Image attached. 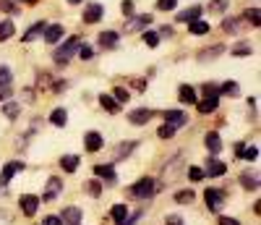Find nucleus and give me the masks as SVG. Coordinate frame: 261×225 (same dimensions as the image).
<instances>
[{
	"instance_id": "nucleus-1",
	"label": "nucleus",
	"mask_w": 261,
	"mask_h": 225,
	"mask_svg": "<svg viewBox=\"0 0 261 225\" xmlns=\"http://www.w3.org/2000/svg\"><path fill=\"white\" fill-rule=\"evenodd\" d=\"M162 186L159 183H154L152 178H141V181H136L133 186L128 189V194L130 197H136V199H147V197H152V194H157Z\"/></svg>"
},
{
	"instance_id": "nucleus-2",
	"label": "nucleus",
	"mask_w": 261,
	"mask_h": 225,
	"mask_svg": "<svg viewBox=\"0 0 261 225\" xmlns=\"http://www.w3.org/2000/svg\"><path fill=\"white\" fill-rule=\"evenodd\" d=\"M76 50H79V37H71V40H65V45L55 52V61L58 63H68V58H71Z\"/></svg>"
},
{
	"instance_id": "nucleus-3",
	"label": "nucleus",
	"mask_w": 261,
	"mask_h": 225,
	"mask_svg": "<svg viewBox=\"0 0 261 225\" xmlns=\"http://www.w3.org/2000/svg\"><path fill=\"white\" fill-rule=\"evenodd\" d=\"M204 199H206V207L209 209H222L227 197H225V191H219V189H206Z\"/></svg>"
},
{
	"instance_id": "nucleus-4",
	"label": "nucleus",
	"mask_w": 261,
	"mask_h": 225,
	"mask_svg": "<svg viewBox=\"0 0 261 225\" xmlns=\"http://www.w3.org/2000/svg\"><path fill=\"white\" fill-rule=\"evenodd\" d=\"M60 191H63V181H60L58 176H52L50 181H47V189H44L42 199H44V202H52V199H55V197H58Z\"/></svg>"
},
{
	"instance_id": "nucleus-5",
	"label": "nucleus",
	"mask_w": 261,
	"mask_h": 225,
	"mask_svg": "<svg viewBox=\"0 0 261 225\" xmlns=\"http://www.w3.org/2000/svg\"><path fill=\"white\" fill-rule=\"evenodd\" d=\"M152 115H154V112H152L149 108H139V110H133V112L128 115V121L133 123V126H144V123L152 121Z\"/></svg>"
},
{
	"instance_id": "nucleus-6",
	"label": "nucleus",
	"mask_w": 261,
	"mask_h": 225,
	"mask_svg": "<svg viewBox=\"0 0 261 225\" xmlns=\"http://www.w3.org/2000/svg\"><path fill=\"white\" fill-rule=\"evenodd\" d=\"M152 24V16L144 13V16H130V21L126 24V32H139V29H147Z\"/></svg>"
},
{
	"instance_id": "nucleus-7",
	"label": "nucleus",
	"mask_w": 261,
	"mask_h": 225,
	"mask_svg": "<svg viewBox=\"0 0 261 225\" xmlns=\"http://www.w3.org/2000/svg\"><path fill=\"white\" fill-rule=\"evenodd\" d=\"M37 207H40V197H34V194H26V197H21V209H24L26 217H34Z\"/></svg>"
},
{
	"instance_id": "nucleus-8",
	"label": "nucleus",
	"mask_w": 261,
	"mask_h": 225,
	"mask_svg": "<svg viewBox=\"0 0 261 225\" xmlns=\"http://www.w3.org/2000/svg\"><path fill=\"white\" fill-rule=\"evenodd\" d=\"M21 170H24V162H8L3 168V176H0V183L3 186H8L11 183V178L16 176V173H21Z\"/></svg>"
},
{
	"instance_id": "nucleus-9",
	"label": "nucleus",
	"mask_w": 261,
	"mask_h": 225,
	"mask_svg": "<svg viewBox=\"0 0 261 225\" xmlns=\"http://www.w3.org/2000/svg\"><path fill=\"white\" fill-rule=\"evenodd\" d=\"M222 29H225L227 34H240L243 29H245V21H243V19H235V16H230V19H225V21H222Z\"/></svg>"
},
{
	"instance_id": "nucleus-10",
	"label": "nucleus",
	"mask_w": 261,
	"mask_h": 225,
	"mask_svg": "<svg viewBox=\"0 0 261 225\" xmlns=\"http://www.w3.org/2000/svg\"><path fill=\"white\" fill-rule=\"evenodd\" d=\"M102 13H105V8L99 3H91L87 11H84V21H87V24H97L99 19H102Z\"/></svg>"
},
{
	"instance_id": "nucleus-11",
	"label": "nucleus",
	"mask_w": 261,
	"mask_h": 225,
	"mask_svg": "<svg viewBox=\"0 0 261 225\" xmlns=\"http://www.w3.org/2000/svg\"><path fill=\"white\" fill-rule=\"evenodd\" d=\"M225 52V45H214V47H206L204 52H198V63H209L214 58H219Z\"/></svg>"
},
{
	"instance_id": "nucleus-12",
	"label": "nucleus",
	"mask_w": 261,
	"mask_h": 225,
	"mask_svg": "<svg viewBox=\"0 0 261 225\" xmlns=\"http://www.w3.org/2000/svg\"><path fill=\"white\" fill-rule=\"evenodd\" d=\"M60 220H63L65 225H79L81 223V209L79 207H65L63 215H60Z\"/></svg>"
},
{
	"instance_id": "nucleus-13",
	"label": "nucleus",
	"mask_w": 261,
	"mask_h": 225,
	"mask_svg": "<svg viewBox=\"0 0 261 225\" xmlns=\"http://www.w3.org/2000/svg\"><path fill=\"white\" fill-rule=\"evenodd\" d=\"M186 121H188V115H186V112H180V110H167V112H165V123L175 126V129H178V126H183Z\"/></svg>"
},
{
	"instance_id": "nucleus-14",
	"label": "nucleus",
	"mask_w": 261,
	"mask_h": 225,
	"mask_svg": "<svg viewBox=\"0 0 261 225\" xmlns=\"http://www.w3.org/2000/svg\"><path fill=\"white\" fill-rule=\"evenodd\" d=\"M94 173H97L99 181H105V183H112L115 181V168H112V165H97Z\"/></svg>"
},
{
	"instance_id": "nucleus-15",
	"label": "nucleus",
	"mask_w": 261,
	"mask_h": 225,
	"mask_svg": "<svg viewBox=\"0 0 261 225\" xmlns=\"http://www.w3.org/2000/svg\"><path fill=\"white\" fill-rule=\"evenodd\" d=\"M225 170H227V165L212 157V160L206 162V173H204V176H214V178H217V176H225Z\"/></svg>"
},
{
	"instance_id": "nucleus-16",
	"label": "nucleus",
	"mask_w": 261,
	"mask_h": 225,
	"mask_svg": "<svg viewBox=\"0 0 261 225\" xmlns=\"http://www.w3.org/2000/svg\"><path fill=\"white\" fill-rule=\"evenodd\" d=\"M60 37H63V26L60 24H50V26H44V40H47L50 45H55Z\"/></svg>"
},
{
	"instance_id": "nucleus-17",
	"label": "nucleus",
	"mask_w": 261,
	"mask_h": 225,
	"mask_svg": "<svg viewBox=\"0 0 261 225\" xmlns=\"http://www.w3.org/2000/svg\"><path fill=\"white\" fill-rule=\"evenodd\" d=\"M178 97H180V102H186V105H196V89L194 87H188V84H183L180 89H178Z\"/></svg>"
},
{
	"instance_id": "nucleus-18",
	"label": "nucleus",
	"mask_w": 261,
	"mask_h": 225,
	"mask_svg": "<svg viewBox=\"0 0 261 225\" xmlns=\"http://www.w3.org/2000/svg\"><path fill=\"white\" fill-rule=\"evenodd\" d=\"M240 186L248 191H256L259 189V176L256 173H240Z\"/></svg>"
},
{
	"instance_id": "nucleus-19",
	"label": "nucleus",
	"mask_w": 261,
	"mask_h": 225,
	"mask_svg": "<svg viewBox=\"0 0 261 225\" xmlns=\"http://www.w3.org/2000/svg\"><path fill=\"white\" fill-rule=\"evenodd\" d=\"M44 26H47L44 21H37V24L29 29V32L21 37V40H24V42H32V40H37V37H42V34H44Z\"/></svg>"
},
{
	"instance_id": "nucleus-20",
	"label": "nucleus",
	"mask_w": 261,
	"mask_h": 225,
	"mask_svg": "<svg viewBox=\"0 0 261 225\" xmlns=\"http://www.w3.org/2000/svg\"><path fill=\"white\" fill-rule=\"evenodd\" d=\"M84 141H87V149H89V152H97V149H102V136H99L97 131H89Z\"/></svg>"
},
{
	"instance_id": "nucleus-21",
	"label": "nucleus",
	"mask_w": 261,
	"mask_h": 225,
	"mask_svg": "<svg viewBox=\"0 0 261 225\" xmlns=\"http://www.w3.org/2000/svg\"><path fill=\"white\" fill-rule=\"evenodd\" d=\"M136 149V141H126V144H118L115 147V160H126V157Z\"/></svg>"
},
{
	"instance_id": "nucleus-22",
	"label": "nucleus",
	"mask_w": 261,
	"mask_h": 225,
	"mask_svg": "<svg viewBox=\"0 0 261 225\" xmlns=\"http://www.w3.org/2000/svg\"><path fill=\"white\" fill-rule=\"evenodd\" d=\"M206 147H209V152L212 155H219L222 152V141H219V136H217V134H206Z\"/></svg>"
},
{
	"instance_id": "nucleus-23",
	"label": "nucleus",
	"mask_w": 261,
	"mask_h": 225,
	"mask_svg": "<svg viewBox=\"0 0 261 225\" xmlns=\"http://www.w3.org/2000/svg\"><path fill=\"white\" fill-rule=\"evenodd\" d=\"M198 16H201V5H194V8H188V11H183V13H178V21H196Z\"/></svg>"
},
{
	"instance_id": "nucleus-24",
	"label": "nucleus",
	"mask_w": 261,
	"mask_h": 225,
	"mask_svg": "<svg viewBox=\"0 0 261 225\" xmlns=\"http://www.w3.org/2000/svg\"><path fill=\"white\" fill-rule=\"evenodd\" d=\"M60 165H63L65 173H73L76 168H79V157L76 155H63V160H60Z\"/></svg>"
},
{
	"instance_id": "nucleus-25",
	"label": "nucleus",
	"mask_w": 261,
	"mask_h": 225,
	"mask_svg": "<svg viewBox=\"0 0 261 225\" xmlns=\"http://www.w3.org/2000/svg\"><path fill=\"white\" fill-rule=\"evenodd\" d=\"M118 40H120V37L115 32H102V34H99V45H102V47H115Z\"/></svg>"
},
{
	"instance_id": "nucleus-26",
	"label": "nucleus",
	"mask_w": 261,
	"mask_h": 225,
	"mask_svg": "<svg viewBox=\"0 0 261 225\" xmlns=\"http://www.w3.org/2000/svg\"><path fill=\"white\" fill-rule=\"evenodd\" d=\"M110 217H112L115 223H123V220L128 217V207H126V204H115V207L110 209Z\"/></svg>"
},
{
	"instance_id": "nucleus-27",
	"label": "nucleus",
	"mask_w": 261,
	"mask_h": 225,
	"mask_svg": "<svg viewBox=\"0 0 261 225\" xmlns=\"http://www.w3.org/2000/svg\"><path fill=\"white\" fill-rule=\"evenodd\" d=\"M214 110H217V97H206L204 102H198V112H204V115H209Z\"/></svg>"
},
{
	"instance_id": "nucleus-28",
	"label": "nucleus",
	"mask_w": 261,
	"mask_h": 225,
	"mask_svg": "<svg viewBox=\"0 0 261 225\" xmlns=\"http://www.w3.org/2000/svg\"><path fill=\"white\" fill-rule=\"evenodd\" d=\"M99 105H102L105 110H110V112H118V110H120V105L115 102L110 94H99Z\"/></svg>"
},
{
	"instance_id": "nucleus-29",
	"label": "nucleus",
	"mask_w": 261,
	"mask_h": 225,
	"mask_svg": "<svg viewBox=\"0 0 261 225\" xmlns=\"http://www.w3.org/2000/svg\"><path fill=\"white\" fill-rule=\"evenodd\" d=\"M50 121L52 126H65L68 123V112L63 108H58V110H52V115H50Z\"/></svg>"
},
{
	"instance_id": "nucleus-30",
	"label": "nucleus",
	"mask_w": 261,
	"mask_h": 225,
	"mask_svg": "<svg viewBox=\"0 0 261 225\" xmlns=\"http://www.w3.org/2000/svg\"><path fill=\"white\" fill-rule=\"evenodd\" d=\"M219 94L238 97V94H240V87H238V81H227V84H222V87H219Z\"/></svg>"
},
{
	"instance_id": "nucleus-31",
	"label": "nucleus",
	"mask_w": 261,
	"mask_h": 225,
	"mask_svg": "<svg viewBox=\"0 0 261 225\" xmlns=\"http://www.w3.org/2000/svg\"><path fill=\"white\" fill-rule=\"evenodd\" d=\"M13 21H3V24H0V42H5V40H11L13 37Z\"/></svg>"
},
{
	"instance_id": "nucleus-32",
	"label": "nucleus",
	"mask_w": 261,
	"mask_h": 225,
	"mask_svg": "<svg viewBox=\"0 0 261 225\" xmlns=\"http://www.w3.org/2000/svg\"><path fill=\"white\" fill-rule=\"evenodd\" d=\"M191 34H206V32H209V24H206V21H191Z\"/></svg>"
},
{
	"instance_id": "nucleus-33",
	"label": "nucleus",
	"mask_w": 261,
	"mask_h": 225,
	"mask_svg": "<svg viewBox=\"0 0 261 225\" xmlns=\"http://www.w3.org/2000/svg\"><path fill=\"white\" fill-rule=\"evenodd\" d=\"M128 89H123V87H118V89H112V100L118 102V105H123V102H128Z\"/></svg>"
},
{
	"instance_id": "nucleus-34",
	"label": "nucleus",
	"mask_w": 261,
	"mask_h": 225,
	"mask_svg": "<svg viewBox=\"0 0 261 225\" xmlns=\"http://www.w3.org/2000/svg\"><path fill=\"white\" fill-rule=\"evenodd\" d=\"M209 8H212L214 13H225V11L230 8V0H212Z\"/></svg>"
},
{
	"instance_id": "nucleus-35",
	"label": "nucleus",
	"mask_w": 261,
	"mask_h": 225,
	"mask_svg": "<svg viewBox=\"0 0 261 225\" xmlns=\"http://www.w3.org/2000/svg\"><path fill=\"white\" fill-rule=\"evenodd\" d=\"M157 136H159V139H173V136H175V126H170V123H165V126H159V131H157Z\"/></svg>"
},
{
	"instance_id": "nucleus-36",
	"label": "nucleus",
	"mask_w": 261,
	"mask_h": 225,
	"mask_svg": "<svg viewBox=\"0 0 261 225\" xmlns=\"http://www.w3.org/2000/svg\"><path fill=\"white\" fill-rule=\"evenodd\" d=\"M175 202H178V204H191V202H194V191H178L175 194Z\"/></svg>"
},
{
	"instance_id": "nucleus-37",
	"label": "nucleus",
	"mask_w": 261,
	"mask_h": 225,
	"mask_svg": "<svg viewBox=\"0 0 261 225\" xmlns=\"http://www.w3.org/2000/svg\"><path fill=\"white\" fill-rule=\"evenodd\" d=\"M238 157H243V160H256V157H259V149H256V147H243Z\"/></svg>"
},
{
	"instance_id": "nucleus-38",
	"label": "nucleus",
	"mask_w": 261,
	"mask_h": 225,
	"mask_svg": "<svg viewBox=\"0 0 261 225\" xmlns=\"http://www.w3.org/2000/svg\"><path fill=\"white\" fill-rule=\"evenodd\" d=\"M3 112H5V118H8V121H13V118H19V112H21V108H19V105H5V108H3Z\"/></svg>"
},
{
	"instance_id": "nucleus-39",
	"label": "nucleus",
	"mask_w": 261,
	"mask_h": 225,
	"mask_svg": "<svg viewBox=\"0 0 261 225\" xmlns=\"http://www.w3.org/2000/svg\"><path fill=\"white\" fill-rule=\"evenodd\" d=\"M251 52H253V47H251V45L248 42H240V45H238V47H233V55H251Z\"/></svg>"
},
{
	"instance_id": "nucleus-40",
	"label": "nucleus",
	"mask_w": 261,
	"mask_h": 225,
	"mask_svg": "<svg viewBox=\"0 0 261 225\" xmlns=\"http://www.w3.org/2000/svg\"><path fill=\"white\" fill-rule=\"evenodd\" d=\"M0 11H5V13H19L21 8L13 3V0H0Z\"/></svg>"
},
{
	"instance_id": "nucleus-41",
	"label": "nucleus",
	"mask_w": 261,
	"mask_h": 225,
	"mask_svg": "<svg viewBox=\"0 0 261 225\" xmlns=\"http://www.w3.org/2000/svg\"><path fill=\"white\" fill-rule=\"evenodd\" d=\"M245 19H248L253 26H261V13H259V8H248V13H245Z\"/></svg>"
},
{
	"instance_id": "nucleus-42",
	"label": "nucleus",
	"mask_w": 261,
	"mask_h": 225,
	"mask_svg": "<svg viewBox=\"0 0 261 225\" xmlns=\"http://www.w3.org/2000/svg\"><path fill=\"white\" fill-rule=\"evenodd\" d=\"M144 42H147L149 47H157V45H159V34L157 32H147V34H144Z\"/></svg>"
},
{
	"instance_id": "nucleus-43",
	"label": "nucleus",
	"mask_w": 261,
	"mask_h": 225,
	"mask_svg": "<svg viewBox=\"0 0 261 225\" xmlns=\"http://www.w3.org/2000/svg\"><path fill=\"white\" fill-rule=\"evenodd\" d=\"M11 84V71L5 66H0V87H8Z\"/></svg>"
},
{
	"instance_id": "nucleus-44",
	"label": "nucleus",
	"mask_w": 261,
	"mask_h": 225,
	"mask_svg": "<svg viewBox=\"0 0 261 225\" xmlns=\"http://www.w3.org/2000/svg\"><path fill=\"white\" fill-rule=\"evenodd\" d=\"M178 5V0H157V8L159 11H173Z\"/></svg>"
},
{
	"instance_id": "nucleus-45",
	"label": "nucleus",
	"mask_w": 261,
	"mask_h": 225,
	"mask_svg": "<svg viewBox=\"0 0 261 225\" xmlns=\"http://www.w3.org/2000/svg\"><path fill=\"white\" fill-rule=\"evenodd\" d=\"M188 178H191V181H201V178H204V170L194 165V168H188Z\"/></svg>"
},
{
	"instance_id": "nucleus-46",
	"label": "nucleus",
	"mask_w": 261,
	"mask_h": 225,
	"mask_svg": "<svg viewBox=\"0 0 261 225\" xmlns=\"http://www.w3.org/2000/svg\"><path fill=\"white\" fill-rule=\"evenodd\" d=\"M87 191L91 194V197H99V194H102V186H99L97 181H89L87 183Z\"/></svg>"
},
{
	"instance_id": "nucleus-47",
	"label": "nucleus",
	"mask_w": 261,
	"mask_h": 225,
	"mask_svg": "<svg viewBox=\"0 0 261 225\" xmlns=\"http://www.w3.org/2000/svg\"><path fill=\"white\" fill-rule=\"evenodd\" d=\"M120 11H123V16H133V0H123Z\"/></svg>"
},
{
	"instance_id": "nucleus-48",
	"label": "nucleus",
	"mask_w": 261,
	"mask_h": 225,
	"mask_svg": "<svg viewBox=\"0 0 261 225\" xmlns=\"http://www.w3.org/2000/svg\"><path fill=\"white\" fill-rule=\"evenodd\" d=\"M204 94L206 97H217L219 94V87L217 84H204Z\"/></svg>"
},
{
	"instance_id": "nucleus-49",
	"label": "nucleus",
	"mask_w": 261,
	"mask_h": 225,
	"mask_svg": "<svg viewBox=\"0 0 261 225\" xmlns=\"http://www.w3.org/2000/svg\"><path fill=\"white\" fill-rule=\"evenodd\" d=\"M165 225H186V223H183L180 215H167L165 217Z\"/></svg>"
},
{
	"instance_id": "nucleus-50",
	"label": "nucleus",
	"mask_w": 261,
	"mask_h": 225,
	"mask_svg": "<svg viewBox=\"0 0 261 225\" xmlns=\"http://www.w3.org/2000/svg\"><path fill=\"white\" fill-rule=\"evenodd\" d=\"M79 55L84 58V61H89V58H91V55H94V50H91V47H87V45H84V47H81V45H79Z\"/></svg>"
},
{
	"instance_id": "nucleus-51",
	"label": "nucleus",
	"mask_w": 261,
	"mask_h": 225,
	"mask_svg": "<svg viewBox=\"0 0 261 225\" xmlns=\"http://www.w3.org/2000/svg\"><path fill=\"white\" fill-rule=\"evenodd\" d=\"M219 225H240L235 217H219Z\"/></svg>"
},
{
	"instance_id": "nucleus-52",
	"label": "nucleus",
	"mask_w": 261,
	"mask_h": 225,
	"mask_svg": "<svg viewBox=\"0 0 261 225\" xmlns=\"http://www.w3.org/2000/svg\"><path fill=\"white\" fill-rule=\"evenodd\" d=\"M11 97V89L8 87H0V100H8Z\"/></svg>"
},
{
	"instance_id": "nucleus-53",
	"label": "nucleus",
	"mask_w": 261,
	"mask_h": 225,
	"mask_svg": "<svg viewBox=\"0 0 261 225\" xmlns=\"http://www.w3.org/2000/svg\"><path fill=\"white\" fill-rule=\"evenodd\" d=\"M44 225H63V220H60V217H47Z\"/></svg>"
},
{
	"instance_id": "nucleus-54",
	"label": "nucleus",
	"mask_w": 261,
	"mask_h": 225,
	"mask_svg": "<svg viewBox=\"0 0 261 225\" xmlns=\"http://www.w3.org/2000/svg\"><path fill=\"white\" fill-rule=\"evenodd\" d=\"M68 3H73V5H76V3H81V0H68Z\"/></svg>"
},
{
	"instance_id": "nucleus-55",
	"label": "nucleus",
	"mask_w": 261,
	"mask_h": 225,
	"mask_svg": "<svg viewBox=\"0 0 261 225\" xmlns=\"http://www.w3.org/2000/svg\"><path fill=\"white\" fill-rule=\"evenodd\" d=\"M24 3H34V0H24Z\"/></svg>"
}]
</instances>
